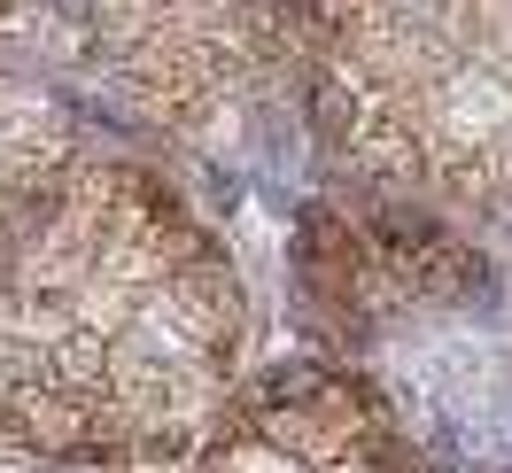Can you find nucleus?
Returning <instances> with one entry per match:
<instances>
[{
	"label": "nucleus",
	"instance_id": "nucleus-1",
	"mask_svg": "<svg viewBox=\"0 0 512 473\" xmlns=\"http://www.w3.org/2000/svg\"><path fill=\"white\" fill-rule=\"evenodd\" d=\"M241 295L179 194L63 156L0 218V450L156 458L225 404Z\"/></svg>",
	"mask_w": 512,
	"mask_h": 473
},
{
	"label": "nucleus",
	"instance_id": "nucleus-6",
	"mask_svg": "<svg viewBox=\"0 0 512 473\" xmlns=\"http://www.w3.org/2000/svg\"><path fill=\"white\" fill-rule=\"evenodd\" d=\"M55 473H109V466H55Z\"/></svg>",
	"mask_w": 512,
	"mask_h": 473
},
{
	"label": "nucleus",
	"instance_id": "nucleus-3",
	"mask_svg": "<svg viewBox=\"0 0 512 473\" xmlns=\"http://www.w3.org/2000/svg\"><path fill=\"white\" fill-rule=\"evenodd\" d=\"M280 39L272 0H101L94 55L156 125H202L249 86Z\"/></svg>",
	"mask_w": 512,
	"mask_h": 473
},
{
	"label": "nucleus",
	"instance_id": "nucleus-2",
	"mask_svg": "<svg viewBox=\"0 0 512 473\" xmlns=\"http://www.w3.org/2000/svg\"><path fill=\"white\" fill-rule=\"evenodd\" d=\"M319 117L388 187L512 202V0H311Z\"/></svg>",
	"mask_w": 512,
	"mask_h": 473
},
{
	"label": "nucleus",
	"instance_id": "nucleus-4",
	"mask_svg": "<svg viewBox=\"0 0 512 473\" xmlns=\"http://www.w3.org/2000/svg\"><path fill=\"white\" fill-rule=\"evenodd\" d=\"M210 473H412L373 396L350 380H295L210 450Z\"/></svg>",
	"mask_w": 512,
	"mask_h": 473
},
{
	"label": "nucleus",
	"instance_id": "nucleus-5",
	"mask_svg": "<svg viewBox=\"0 0 512 473\" xmlns=\"http://www.w3.org/2000/svg\"><path fill=\"white\" fill-rule=\"evenodd\" d=\"M70 156V117L39 94L0 86V218Z\"/></svg>",
	"mask_w": 512,
	"mask_h": 473
}]
</instances>
